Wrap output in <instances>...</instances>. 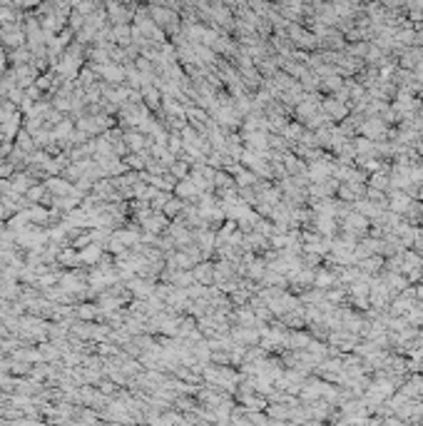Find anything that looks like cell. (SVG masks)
Listing matches in <instances>:
<instances>
[{"label":"cell","mask_w":423,"mask_h":426,"mask_svg":"<svg viewBox=\"0 0 423 426\" xmlns=\"http://www.w3.org/2000/svg\"><path fill=\"white\" fill-rule=\"evenodd\" d=\"M324 110L329 112V120H341L349 110V105L346 102H338V100H326L324 102Z\"/></svg>","instance_id":"1"},{"label":"cell","mask_w":423,"mask_h":426,"mask_svg":"<svg viewBox=\"0 0 423 426\" xmlns=\"http://www.w3.org/2000/svg\"><path fill=\"white\" fill-rule=\"evenodd\" d=\"M80 259H82V262H88V264L97 262V259H100V247L95 244V247H88L85 252H80Z\"/></svg>","instance_id":"2"},{"label":"cell","mask_w":423,"mask_h":426,"mask_svg":"<svg viewBox=\"0 0 423 426\" xmlns=\"http://www.w3.org/2000/svg\"><path fill=\"white\" fill-rule=\"evenodd\" d=\"M381 264H384V259H381V257H369V259L361 262V269H364V272H376Z\"/></svg>","instance_id":"3"},{"label":"cell","mask_w":423,"mask_h":426,"mask_svg":"<svg viewBox=\"0 0 423 426\" xmlns=\"http://www.w3.org/2000/svg\"><path fill=\"white\" fill-rule=\"evenodd\" d=\"M316 284H319V287H329V284H334L336 282V277L334 274H329V272H319V274H316V279H314Z\"/></svg>","instance_id":"4"},{"label":"cell","mask_w":423,"mask_h":426,"mask_svg":"<svg viewBox=\"0 0 423 426\" xmlns=\"http://www.w3.org/2000/svg\"><path fill=\"white\" fill-rule=\"evenodd\" d=\"M102 73H105V77H110L112 82H120L122 80V70L120 68H110L107 65V68H102Z\"/></svg>","instance_id":"5"},{"label":"cell","mask_w":423,"mask_h":426,"mask_svg":"<svg viewBox=\"0 0 423 426\" xmlns=\"http://www.w3.org/2000/svg\"><path fill=\"white\" fill-rule=\"evenodd\" d=\"M127 140H130V147H135V150H140V147H142V137L140 135H132V137H127Z\"/></svg>","instance_id":"6"},{"label":"cell","mask_w":423,"mask_h":426,"mask_svg":"<svg viewBox=\"0 0 423 426\" xmlns=\"http://www.w3.org/2000/svg\"><path fill=\"white\" fill-rule=\"evenodd\" d=\"M28 195H30L33 200H37V197L42 195V189H40V187H37V189H30V192H28Z\"/></svg>","instance_id":"7"},{"label":"cell","mask_w":423,"mask_h":426,"mask_svg":"<svg viewBox=\"0 0 423 426\" xmlns=\"http://www.w3.org/2000/svg\"><path fill=\"white\" fill-rule=\"evenodd\" d=\"M5 215V204H0V217H3Z\"/></svg>","instance_id":"8"}]
</instances>
